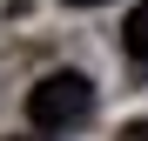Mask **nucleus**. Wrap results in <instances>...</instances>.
Here are the masks:
<instances>
[{
	"mask_svg": "<svg viewBox=\"0 0 148 141\" xmlns=\"http://www.w3.org/2000/svg\"><path fill=\"white\" fill-rule=\"evenodd\" d=\"M94 114V81L74 74V67H54V74H40L27 87V121L40 134H61V128H81Z\"/></svg>",
	"mask_w": 148,
	"mask_h": 141,
	"instance_id": "f257e3e1",
	"label": "nucleus"
},
{
	"mask_svg": "<svg viewBox=\"0 0 148 141\" xmlns=\"http://www.w3.org/2000/svg\"><path fill=\"white\" fill-rule=\"evenodd\" d=\"M121 54H128V61L141 67V74H148V0H141V7H135L128 20H121Z\"/></svg>",
	"mask_w": 148,
	"mask_h": 141,
	"instance_id": "f03ea898",
	"label": "nucleus"
},
{
	"mask_svg": "<svg viewBox=\"0 0 148 141\" xmlns=\"http://www.w3.org/2000/svg\"><path fill=\"white\" fill-rule=\"evenodd\" d=\"M114 141H148V114H141V121H128V128H121Z\"/></svg>",
	"mask_w": 148,
	"mask_h": 141,
	"instance_id": "7ed1b4c3",
	"label": "nucleus"
},
{
	"mask_svg": "<svg viewBox=\"0 0 148 141\" xmlns=\"http://www.w3.org/2000/svg\"><path fill=\"white\" fill-rule=\"evenodd\" d=\"M67 7H101V0H67Z\"/></svg>",
	"mask_w": 148,
	"mask_h": 141,
	"instance_id": "20e7f679",
	"label": "nucleus"
},
{
	"mask_svg": "<svg viewBox=\"0 0 148 141\" xmlns=\"http://www.w3.org/2000/svg\"><path fill=\"white\" fill-rule=\"evenodd\" d=\"M7 141H40V134H7Z\"/></svg>",
	"mask_w": 148,
	"mask_h": 141,
	"instance_id": "39448f33",
	"label": "nucleus"
}]
</instances>
